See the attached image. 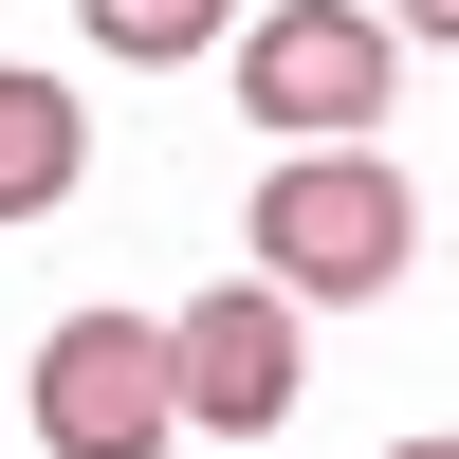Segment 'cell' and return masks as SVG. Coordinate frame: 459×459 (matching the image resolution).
Listing matches in <instances>:
<instances>
[{
	"label": "cell",
	"mask_w": 459,
	"mask_h": 459,
	"mask_svg": "<svg viewBox=\"0 0 459 459\" xmlns=\"http://www.w3.org/2000/svg\"><path fill=\"white\" fill-rule=\"evenodd\" d=\"M257 276H294L313 313H368V294H404V257H423V203H404V166L386 147H276L257 166Z\"/></svg>",
	"instance_id": "obj_1"
},
{
	"label": "cell",
	"mask_w": 459,
	"mask_h": 459,
	"mask_svg": "<svg viewBox=\"0 0 459 459\" xmlns=\"http://www.w3.org/2000/svg\"><path fill=\"white\" fill-rule=\"evenodd\" d=\"M386 92H404V37L368 19V0H276V19H239V110H257L276 147L386 129Z\"/></svg>",
	"instance_id": "obj_2"
},
{
	"label": "cell",
	"mask_w": 459,
	"mask_h": 459,
	"mask_svg": "<svg viewBox=\"0 0 459 459\" xmlns=\"http://www.w3.org/2000/svg\"><path fill=\"white\" fill-rule=\"evenodd\" d=\"M166 423H184L166 313H56V350H37V441L56 459H166Z\"/></svg>",
	"instance_id": "obj_3"
},
{
	"label": "cell",
	"mask_w": 459,
	"mask_h": 459,
	"mask_svg": "<svg viewBox=\"0 0 459 459\" xmlns=\"http://www.w3.org/2000/svg\"><path fill=\"white\" fill-rule=\"evenodd\" d=\"M294 313H313L294 276H239V294H203V313H166L184 423H221V441H276V423H294Z\"/></svg>",
	"instance_id": "obj_4"
},
{
	"label": "cell",
	"mask_w": 459,
	"mask_h": 459,
	"mask_svg": "<svg viewBox=\"0 0 459 459\" xmlns=\"http://www.w3.org/2000/svg\"><path fill=\"white\" fill-rule=\"evenodd\" d=\"M74 166H92V110H74V74L0 56V221H56Z\"/></svg>",
	"instance_id": "obj_5"
},
{
	"label": "cell",
	"mask_w": 459,
	"mask_h": 459,
	"mask_svg": "<svg viewBox=\"0 0 459 459\" xmlns=\"http://www.w3.org/2000/svg\"><path fill=\"white\" fill-rule=\"evenodd\" d=\"M74 19H92V56H221L239 0H74Z\"/></svg>",
	"instance_id": "obj_6"
},
{
	"label": "cell",
	"mask_w": 459,
	"mask_h": 459,
	"mask_svg": "<svg viewBox=\"0 0 459 459\" xmlns=\"http://www.w3.org/2000/svg\"><path fill=\"white\" fill-rule=\"evenodd\" d=\"M404 37H441V56H459V0H404Z\"/></svg>",
	"instance_id": "obj_7"
},
{
	"label": "cell",
	"mask_w": 459,
	"mask_h": 459,
	"mask_svg": "<svg viewBox=\"0 0 459 459\" xmlns=\"http://www.w3.org/2000/svg\"><path fill=\"white\" fill-rule=\"evenodd\" d=\"M386 459H459V441H386Z\"/></svg>",
	"instance_id": "obj_8"
}]
</instances>
